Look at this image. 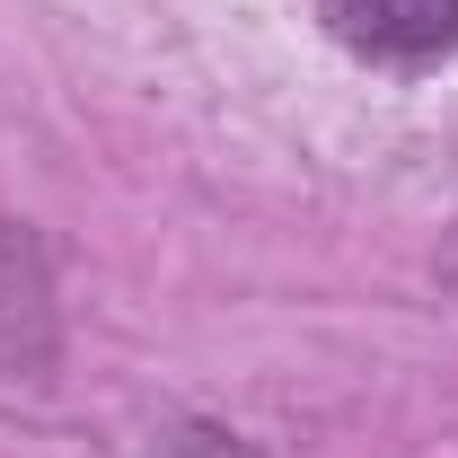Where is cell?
<instances>
[{"label":"cell","mask_w":458,"mask_h":458,"mask_svg":"<svg viewBox=\"0 0 458 458\" xmlns=\"http://www.w3.org/2000/svg\"><path fill=\"white\" fill-rule=\"evenodd\" d=\"M327 18L379 62H432L458 45V0H327Z\"/></svg>","instance_id":"1"}]
</instances>
